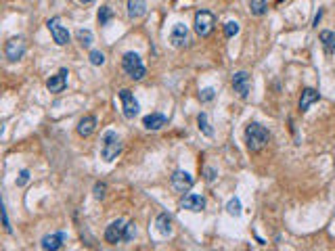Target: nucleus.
<instances>
[{"instance_id": "obj_1", "label": "nucleus", "mask_w": 335, "mask_h": 251, "mask_svg": "<svg viewBox=\"0 0 335 251\" xmlns=\"http://www.w3.org/2000/svg\"><path fill=\"white\" fill-rule=\"evenodd\" d=\"M268 140H270V132L268 130L258 124V122H251L247 128H245V142H247V149L251 153H258L262 151L266 145H268Z\"/></svg>"}, {"instance_id": "obj_2", "label": "nucleus", "mask_w": 335, "mask_h": 251, "mask_svg": "<svg viewBox=\"0 0 335 251\" xmlns=\"http://www.w3.org/2000/svg\"><path fill=\"white\" fill-rule=\"evenodd\" d=\"M119 153H122V140H119L117 132L107 130L103 134V140H101V157L105 161H113Z\"/></svg>"}, {"instance_id": "obj_3", "label": "nucleus", "mask_w": 335, "mask_h": 251, "mask_svg": "<svg viewBox=\"0 0 335 251\" xmlns=\"http://www.w3.org/2000/svg\"><path fill=\"white\" fill-rule=\"evenodd\" d=\"M122 67H124V71H126V76L130 78V80H142L147 76V69H145V65H142V59L136 55V53H126L124 57H122Z\"/></svg>"}, {"instance_id": "obj_4", "label": "nucleus", "mask_w": 335, "mask_h": 251, "mask_svg": "<svg viewBox=\"0 0 335 251\" xmlns=\"http://www.w3.org/2000/svg\"><path fill=\"white\" fill-rule=\"evenodd\" d=\"M214 26H216V17L210 11H197L195 13V32L201 38H208V36L214 32Z\"/></svg>"}, {"instance_id": "obj_5", "label": "nucleus", "mask_w": 335, "mask_h": 251, "mask_svg": "<svg viewBox=\"0 0 335 251\" xmlns=\"http://www.w3.org/2000/svg\"><path fill=\"white\" fill-rule=\"evenodd\" d=\"M117 94H119V101H122V111H124V117H126V119H134V117L138 115V111H140V105H138V101L134 99V94L130 92L128 88L119 90Z\"/></svg>"}, {"instance_id": "obj_6", "label": "nucleus", "mask_w": 335, "mask_h": 251, "mask_svg": "<svg viewBox=\"0 0 335 251\" xmlns=\"http://www.w3.org/2000/svg\"><path fill=\"white\" fill-rule=\"evenodd\" d=\"M170 182H172V188L176 190V193H189L195 184L193 176H191L189 172H185V170H176L170 178Z\"/></svg>"}, {"instance_id": "obj_7", "label": "nucleus", "mask_w": 335, "mask_h": 251, "mask_svg": "<svg viewBox=\"0 0 335 251\" xmlns=\"http://www.w3.org/2000/svg\"><path fill=\"white\" fill-rule=\"evenodd\" d=\"M124 232H126V222L124 220H113L109 226L105 228V241L109 245H117L124 241Z\"/></svg>"}, {"instance_id": "obj_8", "label": "nucleus", "mask_w": 335, "mask_h": 251, "mask_svg": "<svg viewBox=\"0 0 335 251\" xmlns=\"http://www.w3.org/2000/svg\"><path fill=\"white\" fill-rule=\"evenodd\" d=\"M26 55V40L21 38H11L7 44H5V57L9 61H19V59Z\"/></svg>"}, {"instance_id": "obj_9", "label": "nucleus", "mask_w": 335, "mask_h": 251, "mask_svg": "<svg viewBox=\"0 0 335 251\" xmlns=\"http://www.w3.org/2000/svg\"><path fill=\"white\" fill-rule=\"evenodd\" d=\"M46 28H49L51 36H53V40L59 44V46H65L69 42V32L67 28L61 26V21H59V17H53L49 19V23H46Z\"/></svg>"}, {"instance_id": "obj_10", "label": "nucleus", "mask_w": 335, "mask_h": 251, "mask_svg": "<svg viewBox=\"0 0 335 251\" xmlns=\"http://www.w3.org/2000/svg\"><path fill=\"white\" fill-rule=\"evenodd\" d=\"M233 88L241 99H247V94L251 90V78H249L247 71H237V74L233 76Z\"/></svg>"}, {"instance_id": "obj_11", "label": "nucleus", "mask_w": 335, "mask_h": 251, "mask_svg": "<svg viewBox=\"0 0 335 251\" xmlns=\"http://www.w3.org/2000/svg\"><path fill=\"white\" fill-rule=\"evenodd\" d=\"M67 76H69V71L63 67V69H59L57 76H51L49 80H46V88H49V92H53V94L63 92L65 86H67Z\"/></svg>"}, {"instance_id": "obj_12", "label": "nucleus", "mask_w": 335, "mask_h": 251, "mask_svg": "<svg viewBox=\"0 0 335 251\" xmlns=\"http://www.w3.org/2000/svg\"><path fill=\"white\" fill-rule=\"evenodd\" d=\"M189 40V30L185 23H176V26L172 28L170 32V44L174 46V49H183V46L187 44Z\"/></svg>"}, {"instance_id": "obj_13", "label": "nucleus", "mask_w": 335, "mask_h": 251, "mask_svg": "<svg viewBox=\"0 0 335 251\" xmlns=\"http://www.w3.org/2000/svg\"><path fill=\"white\" fill-rule=\"evenodd\" d=\"M63 243H65V232H53V234L42 236L40 247L44 251H59L63 247Z\"/></svg>"}, {"instance_id": "obj_14", "label": "nucleus", "mask_w": 335, "mask_h": 251, "mask_svg": "<svg viewBox=\"0 0 335 251\" xmlns=\"http://www.w3.org/2000/svg\"><path fill=\"white\" fill-rule=\"evenodd\" d=\"M183 209H189V211H203L206 209V197L203 195H197V193H191V195H187L185 199H183Z\"/></svg>"}, {"instance_id": "obj_15", "label": "nucleus", "mask_w": 335, "mask_h": 251, "mask_svg": "<svg viewBox=\"0 0 335 251\" xmlns=\"http://www.w3.org/2000/svg\"><path fill=\"white\" fill-rule=\"evenodd\" d=\"M128 17L136 21V19H142L147 15V0H128Z\"/></svg>"}, {"instance_id": "obj_16", "label": "nucleus", "mask_w": 335, "mask_h": 251, "mask_svg": "<svg viewBox=\"0 0 335 251\" xmlns=\"http://www.w3.org/2000/svg\"><path fill=\"white\" fill-rule=\"evenodd\" d=\"M168 124V117L163 115V113H149V115H145L142 117V126H145L147 130H161L163 126Z\"/></svg>"}, {"instance_id": "obj_17", "label": "nucleus", "mask_w": 335, "mask_h": 251, "mask_svg": "<svg viewBox=\"0 0 335 251\" xmlns=\"http://www.w3.org/2000/svg\"><path fill=\"white\" fill-rule=\"evenodd\" d=\"M94 128H97V117H94V115H84L78 122V134L82 138H88L94 132Z\"/></svg>"}, {"instance_id": "obj_18", "label": "nucleus", "mask_w": 335, "mask_h": 251, "mask_svg": "<svg viewBox=\"0 0 335 251\" xmlns=\"http://www.w3.org/2000/svg\"><path fill=\"white\" fill-rule=\"evenodd\" d=\"M320 99V92H316L314 88H304L302 90V97H300V111H308L310 109V105L316 103Z\"/></svg>"}, {"instance_id": "obj_19", "label": "nucleus", "mask_w": 335, "mask_h": 251, "mask_svg": "<svg viewBox=\"0 0 335 251\" xmlns=\"http://www.w3.org/2000/svg\"><path fill=\"white\" fill-rule=\"evenodd\" d=\"M155 228L161 236H170L172 234V218L168 216V213H159L157 218H155Z\"/></svg>"}, {"instance_id": "obj_20", "label": "nucleus", "mask_w": 335, "mask_h": 251, "mask_svg": "<svg viewBox=\"0 0 335 251\" xmlns=\"http://www.w3.org/2000/svg\"><path fill=\"white\" fill-rule=\"evenodd\" d=\"M249 11H251V15L262 17V15H266L268 3H266V0H249Z\"/></svg>"}, {"instance_id": "obj_21", "label": "nucleus", "mask_w": 335, "mask_h": 251, "mask_svg": "<svg viewBox=\"0 0 335 251\" xmlns=\"http://www.w3.org/2000/svg\"><path fill=\"white\" fill-rule=\"evenodd\" d=\"M320 42H322V46H325L327 53H333V51H335V32L322 30V32H320Z\"/></svg>"}, {"instance_id": "obj_22", "label": "nucleus", "mask_w": 335, "mask_h": 251, "mask_svg": "<svg viewBox=\"0 0 335 251\" xmlns=\"http://www.w3.org/2000/svg\"><path fill=\"white\" fill-rule=\"evenodd\" d=\"M197 124H199V130H201L203 136H208V138L214 136V130H212V126H210L208 113H199V115H197Z\"/></svg>"}, {"instance_id": "obj_23", "label": "nucleus", "mask_w": 335, "mask_h": 251, "mask_svg": "<svg viewBox=\"0 0 335 251\" xmlns=\"http://www.w3.org/2000/svg\"><path fill=\"white\" fill-rule=\"evenodd\" d=\"M76 38H78V42H80L82 46H86V49H88V46L92 44V40H94V36H92L90 30H78Z\"/></svg>"}, {"instance_id": "obj_24", "label": "nucleus", "mask_w": 335, "mask_h": 251, "mask_svg": "<svg viewBox=\"0 0 335 251\" xmlns=\"http://www.w3.org/2000/svg\"><path fill=\"white\" fill-rule=\"evenodd\" d=\"M226 211H229L231 216L239 218V216H241V201H239L237 197H233L229 203H226Z\"/></svg>"}, {"instance_id": "obj_25", "label": "nucleus", "mask_w": 335, "mask_h": 251, "mask_svg": "<svg viewBox=\"0 0 335 251\" xmlns=\"http://www.w3.org/2000/svg\"><path fill=\"white\" fill-rule=\"evenodd\" d=\"M111 17H113V9L111 7H101L99 9V23H101V26H107V23H109L111 21Z\"/></svg>"}, {"instance_id": "obj_26", "label": "nucleus", "mask_w": 335, "mask_h": 251, "mask_svg": "<svg viewBox=\"0 0 335 251\" xmlns=\"http://www.w3.org/2000/svg\"><path fill=\"white\" fill-rule=\"evenodd\" d=\"M239 30H241V28H239L237 21H226L224 23V36H226V38H233V36H237Z\"/></svg>"}, {"instance_id": "obj_27", "label": "nucleus", "mask_w": 335, "mask_h": 251, "mask_svg": "<svg viewBox=\"0 0 335 251\" xmlns=\"http://www.w3.org/2000/svg\"><path fill=\"white\" fill-rule=\"evenodd\" d=\"M134 236H136V224H134V222H126L124 241H126V243H130V241H134Z\"/></svg>"}, {"instance_id": "obj_28", "label": "nucleus", "mask_w": 335, "mask_h": 251, "mask_svg": "<svg viewBox=\"0 0 335 251\" xmlns=\"http://www.w3.org/2000/svg\"><path fill=\"white\" fill-rule=\"evenodd\" d=\"M88 59H90V63H92L94 67H99V65H103V63H105V55H103L101 51H90Z\"/></svg>"}, {"instance_id": "obj_29", "label": "nucleus", "mask_w": 335, "mask_h": 251, "mask_svg": "<svg viewBox=\"0 0 335 251\" xmlns=\"http://www.w3.org/2000/svg\"><path fill=\"white\" fill-rule=\"evenodd\" d=\"M214 97H216V90H214V88H203L199 92V101L201 103H210V101H214Z\"/></svg>"}, {"instance_id": "obj_30", "label": "nucleus", "mask_w": 335, "mask_h": 251, "mask_svg": "<svg viewBox=\"0 0 335 251\" xmlns=\"http://www.w3.org/2000/svg\"><path fill=\"white\" fill-rule=\"evenodd\" d=\"M105 190H107V184L105 182H97L94 184V199H105Z\"/></svg>"}, {"instance_id": "obj_31", "label": "nucleus", "mask_w": 335, "mask_h": 251, "mask_svg": "<svg viewBox=\"0 0 335 251\" xmlns=\"http://www.w3.org/2000/svg\"><path fill=\"white\" fill-rule=\"evenodd\" d=\"M203 176H206V180H208V182H214L218 174H216V170H214L212 165H206V167H203Z\"/></svg>"}, {"instance_id": "obj_32", "label": "nucleus", "mask_w": 335, "mask_h": 251, "mask_svg": "<svg viewBox=\"0 0 335 251\" xmlns=\"http://www.w3.org/2000/svg\"><path fill=\"white\" fill-rule=\"evenodd\" d=\"M30 182V170H21L17 178V186H26Z\"/></svg>"}, {"instance_id": "obj_33", "label": "nucleus", "mask_w": 335, "mask_h": 251, "mask_svg": "<svg viewBox=\"0 0 335 251\" xmlns=\"http://www.w3.org/2000/svg\"><path fill=\"white\" fill-rule=\"evenodd\" d=\"M3 224H5V230L11 234L13 228H11V222H9V213H7V207H3Z\"/></svg>"}, {"instance_id": "obj_34", "label": "nucleus", "mask_w": 335, "mask_h": 251, "mask_svg": "<svg viewBox=\"0 0 335 251\" xmlns=\"http://www.w3.org/2000/svg\"><path fill=\"white\" fill-rule=\"evenodd\" d=\"M320 17H322V11H318V13H316V17H314V28H318V21H320Z\"/></svg>"}, {"instance_id": "obj_35", "label": "nucleus", "mask_w": 335, "mask_h": 251, "mask_svg": "<svg viewBox=\"0 0 335 251\" xmlns=\"http://www.w3.org/2000/svg\"><path fill=\"white\" fill-rule=\"evenodd\" d=\"M80 3H84V5H90V3H94V0H80Z\"/></svg>"}]
</instances>
